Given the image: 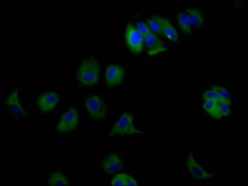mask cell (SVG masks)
I'll list each match as a JSON object with an SVG mask.
<instances>
[{
    "instance_id": "cell-10",
    "label": "cell",
    "mask_w": 248,
    "mask_h": 186,
    "mask_svg": "<svg viewBox=\"0 0 248 186\" xmlns=\"http://www.w3.org/2000/svg\"><path fill=\"white\" fill-rule=\"evenodd\" d=\"M124 40L126 50L134 56H140L143 51V37L131 21H126L124 25Z\"/></svg>"
},
{
    "instance_id": "cell-9",
    "label": "cell",
    "mask_w": 248,
    "mask_h": 186,
    "mask_svg": "<svg viewBox=\"0 0 248 186\" xmlns=\"http://www.w3.org/2000/svg\"><path fill=\"white\" fill-rule=\"evenodd\" d=\"M124 165H125V161L120 152H110L97 163L96 169L98 173L110 177L124 171Z\"/></svg>"
},
{
    "instance_id": "cell-6",
    "label": "cell",
    "mask_w": 248,
    "mask_h": 186,
    "mask_svg": "<svg viewBox=\"0 0 248 186\" xmlns=\"http://www.w3.org/2000/svg\"><path fill=\"white\" fill-rule=\"evenodd\" d=\"M130 69L120 58L110 57L103 63V80L105 87L116 90L130 83Z\"/></svg>"
},
{
    "instance_id": "cell-13",
    "label": "cell",
    "mask_w": 248,
    "mask_h": 186,
    "mask_svg": "<svg viewBox=\"0 0 248 186\" xmlns=\"http://www.w3.org/2000/svg\"><path fill=\"white\" fill-rule=\"evenodd\" d=\"M47 184L51 186L61 185H75L76 184V176L74 171H51L47 174Z\"/></svg>"
},
{
    "instance_id": "cell-7",
    "label": "cell",
    "mask_w": 248,
    "mask_h": 186,
    "mask_svg": "<svg viewBox=\"0 0 248 186\" xmlns=\"http://www.w3.org/2000/svg\"><path fill=\"white\" fill-rule=\"evenodd\" d=\"M181 166L185 177L194 179H214L217 172H212L199 159L198 145L191 144L189 150L181 156Z\"/></svg>"
},
{
    "instance_id": "cell-4",
    "label": "cell",
    "mask_w": 248,
    "mask_h": 186,
    "mask_svg": "<svg viewBox=\"0 0 248 186\" xmlns=\"http://www.w3.org/2000/svg\"><path fill=\"white\" fill-rule=\"evenodd\" d=\"M102 65L103 64L95 53H88L78 60L77 85L79 90H91L99 84L103 75Z\"/></svg>"
},
{
    "instance_id": "cell-1",
    "label": "cell",
    "mask_w": 248,
    "mask_h": 186,
    "mask_svg": "<svg viewBox=\"0 0 248 186\" xmlns=\"http://www.w3.org/2000/svg\"><path fill=\"white\" fill-rule=\"evenodd\" d=\"M152 129L142 119V115L134 111L131 104L123 106L122 111L110 123L105 133L107 140H149Z\"/></svg>"
},
{
    "instance_id": "cell-15",
    "label": "cell",
    "mask_w": 248,
    "mask_h": 186,
    "mask_svg": "<svg viewBox=\"0 0 248 186\" xmlns=\"http://www.w3.org/2000/svg\"><path fill=\"white\" fill-rule=\"evenodd\" d=\"M175 19L177 21V25L181 31L183 32L185 36H193L194 34V29L191 26L190 19L188 17L187 10H186V6H181L180 9L175 11Z\"/></svg>"
},
{
    "instance_id": "cell-18",
    "label": "cell",
    "mask_w": 248,
    "mask_h": 186,
    "mask_svg": "<svg viewBox=\"0 0 248 186\" xmlns=\"http://www.w3.org/2000/svg\"><path fill=\"white\" fill-rule=\"evenodd\" d=\"M214 87H215V90H217V94H219L220 100L234 102L233 88L229 87V86H225V85H214Z\"/></svg>"
},
{
    "instance_id": "cell-21",
    "label": "cell",
    "mask_w": 248,
    "mask_h": 186,
    "mask_svg": "<svg viewBox=\"0 0 248 186\" xmlns=\"http://www.w3.org/2000/svg\"><path fill=\"white\" fill-rule=\"evenodd\" d=\"M134 17H135L134 21H131V23L134 24L135 28L137 29V31L141 33V36L143 37V39H144V37H147L148 34L150 33L149 29H148L147 24H145V20H143V19H137L136 15H135V13H134Z\"/></svg>"
},
{
    "instance_id": "cell-19",
    "label": "cell",
    "mask_w": 248,
    "mask_h": 186,
    "mask_svg": "<svg viewBox=\"0 0 248 186\" xmlns=\"http://www.w3.org/2000/svg\"><path fill=\"white\" fill-rule=\"evenodd\" d=\"M164 43L158 38V36L150 32L147 37H144L143 39V48H147V51L152 50V48L158 46V45H162Z\"/></svg>"
},
{
    "instance_id": "cell-22",
    "label": "cell",
    "mask_w": 248,
    "mask_h": 186,
    "mask_svg": "<svg viewBox=\"0 0 248 186\" xmlns=\"http://www.w3.org/2000/svg\"><path fill=\"white\" fill-rule=\"evenodd\" d=\"M201 99L202 100H212V99L220 100L219 94H217L214 86H209V87H206L204 90H202L201 91Z\"/></svg>"
},
{
    "instance_id": "cell-17",
    "label": "cell",
    "mask_w": 248,
    "mask_h": 186,
    "mask_svg": "<svg viewBox=\"0 0 248 186\" xmlns=\"http://www.w3.org/2000/svg\"><path fill=\"white\" fill-rule=\"evenodd\" d=\"M219 107L221 115H222V119H234V102L232 101H225V100H219Z\"/></svg>"
},
{
    "instance_id": "cell-2",
    "label": "cell",
    "mask_w": 248,
    "mask_h": 186,
    "mask_svg": "<svg viewBox=\"0 0 248 186\" xmlns=\"http://www.w3.org/2000/svg\"><path fill=\"white\" fill-rule=\"evenodd\" d=\"M107 90L91 88L83 93L80 105L89 120L96 124H104L114 115V99Z\"/></svg>"
},
{
    "instance_id": "cell-23",
    "label": "cell",
    "mask_w": 248,
    "mask_h": 186,
    "mask_svg": "<svg viewBox=\"0 0 248 186\" xmlns=\"http://www.w3.org/2000/svg\"><path fill=\"white\" fill-rule=\"evenodd\" d=\"M169 51V48L166 46V45L162 44V45H158V46L152 48V50H149L147 52L148 56H157V55H161V53H167Z\"/></svg>"
},
{
    "instance_id": "cell-20",
    "label": "cell",
    "mask_w": 248,
    "mask_h": 186,
    "mask_svg": "<svg viewBox=\"0 0 248 186\" xmlns=\"http://www.w3.org/2000/svg\"><path fill=\"white\" fill-rule=\"evenodd\" d=\"M163 36L168 42L175 43L179 39V34H177L176 29H175L174 24H169V25L166 26V29H163Z\"/></svg>"
},
{
    "instance_id": "cell-12",
    "label": "cell",
    "mask_w": 248,
    "mask_h": 186,
    "mask_svg": "<svg viewBox=\"0 0 248 186\" xmlns=\"http://www.w3.org/2000/svg\"><path fill=\"white\" fill-rule=\"evenodd\" d=\"M186 10H187L188 17L190 19L191 26L194 29H202L206 26L207 18H208L206 11L202 10L201 7H199L196 4H193V2L186 4Z\"/></svg>"
},
{
    "instance_id": "cell-11",
    "label": "cell",
    "mask_w": 248,
    "mask_h": 186,
    "mask_svg": "<svg viewBox=\"0 0 248 186\" xmlns=\"http://www.w3.org/2000/svg\"><path fill=\"white\" fill-rule=\"evenodd\" d=\"M141 172H118L108 178V185H140L142 183Z\"/></svg>"
},
{
    "instance_id": "cell-8",
    "label": "cell",
    "mask_w": 248,
    "mask_h": 186,
    "mask_svg": "<svg viewBox=\"0 0 248 186\" xmlns=\"http://www.w3.org/2000/svg\"><path fill=\"white\" fill-rule=\"evenodd\" d=\"M65 102V94L55 86H43L38 90L34 106L42 115L53 113L63 106Z\"/></svg>"
},
{
    "instance_id": "cell-14",
    "label": "cell",
    "mask_w": 248,
    "mask_h": 186,
    "mask_svg": "<svg viewBox=\"0 0 248 186\" xmlns=\"http://www.w3.org/2000/svg\"><path fill=\"white\" fill-rule=\"evenodd\" d=\"M144 20L148 29H149V31L152 32V33L156 34V36H162L163 29H166V26L172 23L170 18L167 17V15L164 14H158V13L148 15Z\"/></svg>"
},
{
    "instance_id": "cell-3",
    "label": "cell",
    "mask_w": 248,
    "mask_h": 186,
    "mask_svg": "<svg viewBox=\"0 0 248 186\" xmlns=\"http://www.w3.org/2000/svg\"><path fill=\"white\" fill-rule=\"evenodd\" d=\"M4 109L10 118L15 121H30V97L24 86H13L10 92L2 98Z\"/></svg>"
},
{
    "instance_id": "cell-16",
    "label": "cell",
    "mask_w": 248,
    "mask_h": 186,
    "mask_svg": "<svg viewBox=\"0 0 248 186\" xmlns=\"http://www.w3.org/2000/svg\"><path fill=\"white\" fill-rule=\"evenodd\" d=\"M202 110L209 115V118L214 120H222V115H221L220 107H219V100H202L201 105Z\"/></svg>"
},
{
    "instance_id": "cell-5",
    "label": "cell",
    "mask_w": 248,
    "mask_h": 186,
    "mask_svg": "<svg viewBox=\"0 0 248 186\" xmlns=\"http://www.w3.org/2000/svg\"><path fill=\"white\" fill-rule=\"evenodd\" d=\"M84 129V115L80 107L76 105H69L59 114L57 121L52 125V132L59 139L76 136Z\"/></svg>"
}]
</instances>
